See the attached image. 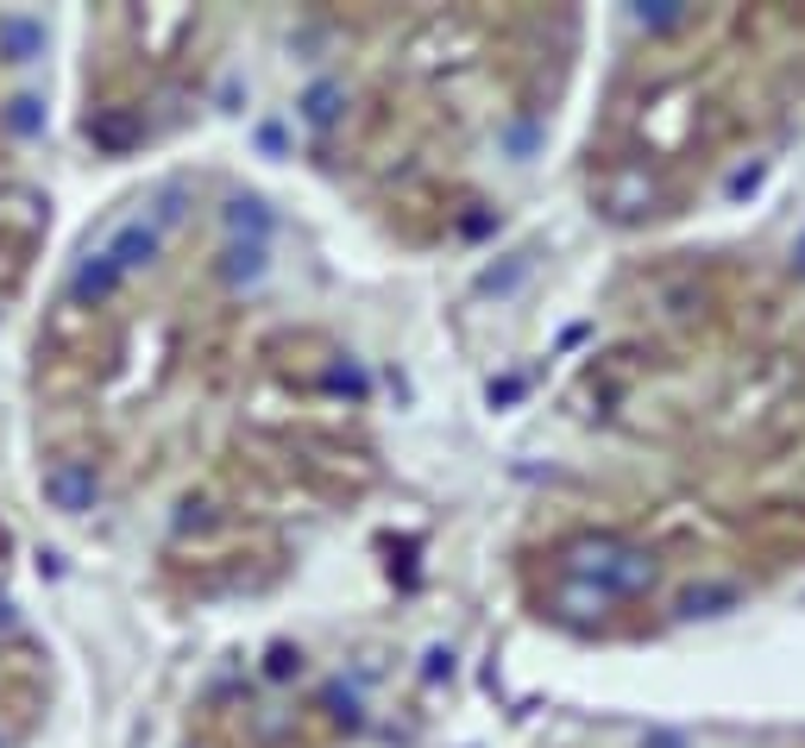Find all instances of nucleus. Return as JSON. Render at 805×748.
<instances>
[{
    "label": "nucleus",
    "instance_id": "obj_1",
    "mask_svg": "<svg viewBox=\"0 0 805 748\" xmlns=\"http://www.w3.org/2000/svg\"><path fill=\"white\" fill-rule=\"evenodd\" d=\"M579 578H592L598 585V598H617V592H642L654 578V566L642 560L635 548H617V541H585V548L567 560Z\"/></svg>",
    "mask_w": 805,
    "mask_h": 748
},
{
    "label": "nucleus",
    "instance_id": "obj_2",
    "mask_svg": "<svg viewBox=\"0 0 805 748\" xmlns=\"http://www.w3.org/2000/svg\"><path fill=\"white\" fill-rule=\"evenodd\" d=\"M101 498V478L95 466H82V459H57L45 472V503L50 510H63V516H89Z\"/></svg>",
    "mask_w": 805,
    "mask_h": 748
},
{
    "label": "nucleus",
    "instance_id": "obj_3",
    "mask_svg": "<svg viewBox=\"0 0 805 748\" xmlns=\"http://www.w3.org/2000/svg\"><path fill=\"white\" fill-rule=\"evenodd\" d=\"M158 246H164V233H158L151 221H126L101 252H107V265H114V271L126 277V271H145L151 258H158Z\"/></svg>",
    "mask_w": 805,
    "mask_h": 748
},
{
    "label": "nucleus",
    "instance_id": "obj_4",
    "mask_svg": "<svg viewBox=\"0 0 805 748\" xmlns=\"http://www.w3.org/2000/svg\"><path fill=\"white\" fill-rule=\"evenodd\" d=\"M45 50V25L25 20V13H0V57L7 63H32Z\"/></svg>",
    "mask_w": 805,
    "mask_h": 748
},
{
    "label": "nucleus",
    "instance_id": "obj_5",
    "mask_svg": "<svg viewBox=\"0 0 805 748\" xmlns=\"http://www.w3.org/2000/svg\"><path fill=\"white\" fill-rule=\"evenodd\" d=\"M120 290V271L107 265V252H95V258H82V271H75V283H70V296H82V302H101V296H114Z\"/></svg>",
    "mask_w": 805,
    "mask_h": 748
},
{
    "label": "nucleus",
    "instance_id": "obj_6",
    "mask_svg": "<svg viewBox=\"0 0 805 748\" xmlns=\"http://www.w3.org/2000/svg\"><path fill=\"white\" fill-rule=\"evenodd\" d=\"M334 114H340V89H308V101H302V120L308 126H334Z\"/></svg>",
    "mask_w": 805,
    "mask_h": 748
},
{
    "label": "nucleus",
    "instance_id": "obj_7",
    "mask_svg": "<svg viewBox=\"0 0 805 748\" xmlns=\"http://www.w3.org/2000/svg\"><path fill=\"white\" fill-rule=\"evenodd\" d=\"M226 258H233V265H226V271H233V277H258V271H265V252H258V246H246V252L233 246V252H226Z\"/></svg>",
    "mask_w": 805,
    "mask_h": 748
},
{
    "label": "nucleus",
    "instance_id": "obj_8",
    "mask_svg": "<svg viewBox=\"0 0 805 748\" xmlns=\"http://www.w3.org/2000/svg\"><path fill=\"white\" fill-rule=\"evenodd\" d=\"M7 120H13V132H38V101H32V95H20Z\"/></svg>",
    "mask_w": 805,
    "mask_h": 748
},
{
    "label": "nucleus",
    "instance_id": "obj_9",
    "mask_svg": "<svg viewBox=\"0 0 805 748\" xmlns=\"http://www.w3.org/2000/svg\"><path fill=\"white\" fill-rule=\"evenodd\" d=\"M226 221H233V226H252V233H258V226H265V214H258V201H233V214H226Z\"/></svg>",
    "mask_w": 805,
    "mask_h": 748
}]
</instances>
